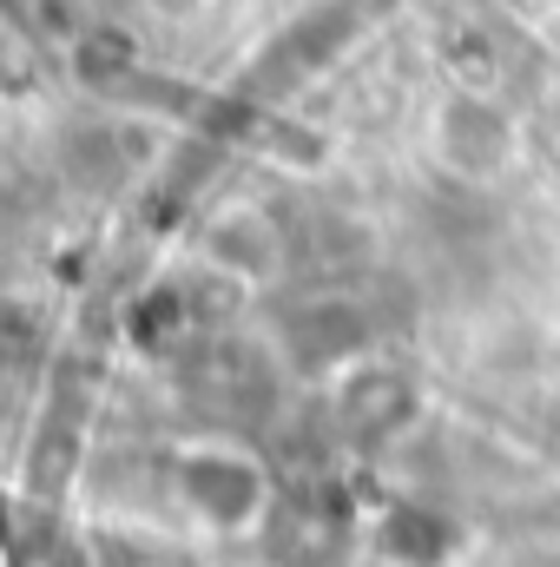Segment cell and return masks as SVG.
Instances as JSON below:
<instances>
[{"instance_id":"3957f363","label":"cell","mask_w":560,"mask_h":567,"mask_svg":"<svg viewBox=\"0 0 560 567\" xmlns=\"http://www.w3.org/2000/svg\"><path fill=\"white\" fill-rule=\"evenodd\" d=\"M205 258L225 271V278H271L283 258V238L271 225V212L258 205H231L205 225Z\"/></svg>"},{"instance_id":"7a4b0ae2","label":"cell","mask_w":560,"mask_h":567,"mask_svg":"<svg viewBox=\"0 0 560 567\" xmlns=\"http://www.w3.org/2000/svg\"><path fill=\"white\" fill-rule=\"evenodd\" d=\"M435 158L455 178H501L515 158V120L481 93H448L435 113Z\"/></svg>"},{"instance_id":"6da1fadb","label":"cell","mask_w":560,"mask_h":567,"mask_svg":"<svg viewBox=\"0 0 560 567\" xmlns=\"http://www.w3.org/2000/svg\"><path fill=\"white\" fill-rule=\"evenodd\" d=\"M172 488L191 508V522H205L211 535H251L271 515V468L225 435H198L172 449Z\"/></svg>"}]
</instances>
